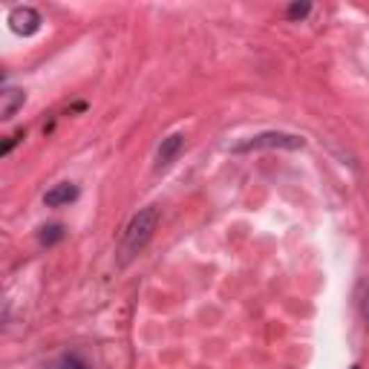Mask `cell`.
I'll use <instances>...</instances> for the list:
<instances>
[{
    "label": "cell",
    "instance_id": "obj_9",
    "mask_svg": "<svg viewBox=\"0 0 369 369\" xmlns=\"http://www.w3.org/2000/svg\"><path fill=\"white\" fill-rule=\"evenodd\" d=\"M358 306H361V315L369 323V283H361V295H358Z\"/></svg>",
    "mask_w": 369,
    "mask_h": 369
},
{
    "label": "cell",
    "instance_id": "obj_2",
    "mask_svg": "<svg viewBox=\"0 0 369 369\" xmlns=\"http://www.w3.org/2000/svg\"><path fill=\"white\" fill-rule=\"evenodd\" d=\"M306 139L297 133H283V130H265L251 139L231 147V153H254V150H303Z\"/></svg>",
    "mask_w": 369,
    "mask_h": 369
},
{
    "label": "cell",
    "instance_id": "obj_3",
    "mask_svg": "<svg viewBox=\"0 0 369 369\" xmlns=\"http://www.w3.org/2000/svg\"><path fill=\"white\" fill-rule=\"evenodd\" d=\"M9 24L17 35H35L41 29V15H38V9H32V6H15L9 15Z\"/></svg>",
    "mask_w": 369,
    "mask_h": 369
},
{
    "label": "cell",
    "instance_id": "obj_1",
    "mask_svg": "<svg viewBox=\"0 0 369 369\" xmlns=\"http://www.w3.org/2000/svg\"><path fill=\"white\" fill-rule=\"evenodd\" d=\"M156 222H159V208H156V205L142 208V211L127 222L124 237H122V245H119V263H122V265H127V263L150 243L153 231H156Z\"/></svg>",
    "mask_w": 369,
    "mask_h": 369
},
{
    "label": "cell",
    "instance_id": "obj_10",
    "mask_svg": "<svg viewBox=\"0 0 369 369\" xmlns=\"http://www.w3.org/2000/svg\"><path fill=\"white\" fill-rule=\"evenodd\" d=\"M52 369H87V366H84L79 358H64L61 363H55Z\"/></svg>",
    "mask_w": 369,
    "mask_h": 369
},
{
    "label": "cell",
    "instance_id": "obj_7",
    "mask_svg": "<svg viewBox=\"0 0 369 369\" xmlns=\"http://www.w3.org/2000/svg\"><path fill=\"white\" fill-rule=\"evenodd\" d=\"M61 237H64V228H61V225H47V228L41 231V243H44V245H55Z\"/></svg>",
    "mask_w": 369,
    "mask_h": 369
},
{
    "label": "cell",
    "instance_id": "obj_4",
    "mask_svg": "<svg viewBox=\"0 0 369 369\" xmlns=\"http://www.w3.org/2000/svg\"><path fill=\"white\" fill-rule=\"evenodd\" d=\"M182 147H185V136L182 133H170L167 139H162V145L156 150V170H167L173 162L179 159Z\"/></svg>",
    "mask_w": 369,
    "mask_h": 369
},
{
    "label": "cell",
    "instance_id": "obj_8",
    "mask_svg": "<svg viewBox=\"0 0 369 369\" xmlns=\"http://www.w3.org/2000/svg\"><path fill=\"white\" fill-rule=\"evenodd\" d=\"M309 12H312V6H309V3H291V6L286 9L288 21H300V17H306Z\"/></svg>",
    "mask_w": 369,
    "mask_h": 369
},
{
    "label": "cell",
    "instance_id": "obj_6",
    "mask_svg": "<svg viewBox=\"0 0 369 369\" xmlns=\"http://www.w3.org/2000/svg\"><path fill=\"white\" fill-rule=\"evenodd\" d=\"M24 101H26L24 90L6 87L3 92H0V119H12V115L17 113V107H24Z\"/></svg>",
    "mask_w": 369,
    "mask_h": 369
},
{
    "label": "cell",
    "instance_id": "obj_5",
    "mask_svg": "<svg viewBox=\"0 0 369 369\" xmlns=\"http://www.w3.org/2000/svg\"><path fill=\"white\" fill-rule=\"evenodd\" d=\"M79 199V188H75L72 182H61V185H55L44 193V205L47 208H61V205H69Z\"/></svg>",
    "mask_w": 369,
    "mask_h": 369
}]
</instances>
